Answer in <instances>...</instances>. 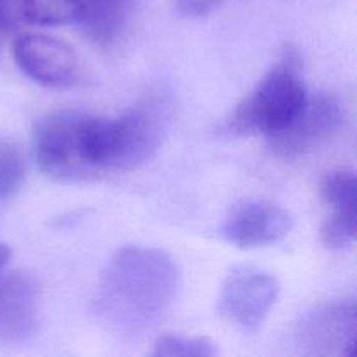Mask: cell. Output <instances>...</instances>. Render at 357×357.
I'll return each mask as SVG.
<instances>
[{
  "label": "cell",
  "instance_id": "cell-12",
  "mask_svg": "<svg viewBox=\"0 0 357 357\" xmlns=\"http://www.w3.org/2000/svg\"><path fill=\"white\" fill-rule=\"evenodd\" d=\"M319 192L331 215L357 216V180L352 169H335L324 174Z\"/></svg>",
  "mask_w": 357,
  "mask_h": 357
},
{
  "label": "cell",
  "instance_id": "cell-2",
  "mask_svg": "<svg viewBox=\"0 0 357 357\" xmlns=\"http://www.w3.org/2000/svg\"><path fill=\"white\" fill-rule=\"evenodd\" d=\"M35 157L42 173L66 183L112 174L110 119L77 110L47 115L35 131Z\"/></svg>",
  "mask_w": 357,
  "mask_h": 357
},
{
  "label": "cell",
  "instance_id": "cell-19",
  "mask_svg": "<svg viewBox=\"0 0 357 357\" xmlns=\"http://www.w3.org/2000/svg\"><path fill=\"white\" fill-rule=\"evenodd\" d=\"M10 258V250L7 248V244L0 243V268H3L7 265Z\"/></svg>",
  "mask_w": 357,
  "mask_h": 357
},
{
  "label": "cell",
  "instance_id": "cell-1",
  "mask_svg": "<svg viewBox=\"0 0 357 357\" xmlns=\"http://www.w3.org/2000/svg\"><path fill=\"white\" fill-rule=\"evenodd\" d=\"M178 286L180 271L169 253L157 248H122L101 274L94 309L108 330L136 337L167 312Z\"/></svg>",
  "mask_w": 357,
  "mask_h": 357
},
{
  "label": "cell",
  "instance_id": "cell-14",
  "mask_svg": "<svg viewBox=\"0 0 357 357\" xmlns=\"http://www.w3.org/2000/svg\"><path fill=\"white\" fill-rule=\"evenodd\" d=\"M215 354V345L208 338L181 335H164L155 342L152 351L155 357H211Z\"/></svg>",
  "mask_w": 357,
  "mask_h": 357
},
{
  "label": "cell",
  "instance_id": "cell-15",
  "mask_svg": "<svg viewBox=\"0 0 357 357\" xmlns=\"http://www.w3.org/2000/svg\"><path fill=\"white\" fill-rule=\"evenodd\" d=\"M75 0H26V23L63 24L75 21Z\"/></svg>",
  "mask_w": 357,
  "mask_h": 357
},
{
  "label": "cell",
  "instance_id": "cell-11",
  "mask_svg": "<svg viewBox=\"0 0 357 357\" xmlns=\"http://www.w3.org/2000/svg\"><path fill=\"white\" fill-rule=\"evenodd\" d=\"M75 23L98 44H114L131 26L139 0H75Z\"/></svg>",
  "mask_w": 357,
  "mask_h": 357
},
{
  "label": "cell",
  "instance_id": "cell-6",
  "mask_svg": "<svg viewBox=\"0 0 357 357\" xmlns=\"http://www.w3.org/2000/svg\"><path fill=\"white\" fill-rule=\"evenodd\" d=\"M14 59L24 75L52 89H68L82 80L79 56L66 42L47 35H21L13 47Z\"/></svg>",
  "mask_w": 357,
  "mask_h": 357
},
{
  "label": "cell",
  "instance_id": "cell-5",
  "mask_svg": "<svg viewBox=\"0 0 357 357\" xmlns=\"http://www.w3.org/2000/svg\"><path fill=\"white\" fill-rule=\"evenodd\" d=\"M345 110L333 94L307 96L291 122L275 135L268 136V143L275 155L282 159H298L319 149L344 124Z\"/></svg>",
  "mask_w": 357,
  "mask_h": 357
},
{
  "label": "cell",
  "instance_id": "cell-9",
  "mask_svg": "<svg viewBox=\"0 0 357 357\" xmlns=\"http://www.w3.org/2000/svg\"><path fill=\"white\" fill-rule=\"evenodd\" d=\"M38 284L23 271L0 268V344H23L37 330Z\"/></svg>",
  "mask_w": 357,
  "mask_h": 357
},
{
  "label": "cell",
  "instance_id": "cell-16",
  "mask_svg": "<svg viewBox=\"0 0 357 357\" xmlns=\"http://www.w3.org/2000/svg\"><path fill=\"white\" fill-rule=\"evenodd\" d=\"M357 216L330 215L321 225V241L333 251H344L356 243Z\"/></svg>",
  "mask_w": 357,
  "mask_h": 357
},
{
  "label": "cell",
  "instance_id": "cell-8",
  "mask_svg": "<svg viewBox=\"0 0 357 357\" xmlns=\"http://www.w3.org/2000/svg\"><path fill=\"white\" fill-rule=\"evenodd\" d=\"M357 337V307L354 302H333L307 314L296 330L303 354L321 357L351 356Z\"/></svg>",
  "mask_w": 357,
  "mask_h": 357
},
{
  "label": "cell",
  "instance_id": "cell-18",
  "mask_svg": "<svg viewBox=\"0 0 357 357\" xmlns=\"http://www.w3.org/2000/svg\"><path fill=\"white\" fill-rule=\"evenodd\" d=\"M220 0H173V6L181 16L185 17H201L211 13Z\"/></svg>",
  "mask_w": 357,
  "mask_h": 357
},
{
  "label": "cell",
  "instance_id": "cell-4",
  "mask_svg": "<svg viewBox=\"0 0 357 357\" xmlns=\"http://www.w3.org/2000/svg\"><path fill=\"white\" fill-rule=\"evenodd\" d=\"M169 121V105L160 94L139 100L117 119H110L112 174L126 173L152 159Z\"/></svg>",
  "mask_w": 357,
  "mask_h": 357
},
{
  "label": "cell",
  "instance_id": "cell-7",
  "mask_svg": "<svg viewBox=\"0 0 357 357\" xmlns=\"http://www.w3.org/2000/svg\"><path fill=\"white\" fill-rule=\"evenodd\" d=\"M279 295L275 278L267 272L241 268L232 272L220 291V314L244 331L260 330Z\"/></svg>",
  "mask_w": 357,
  "mask_h": 357
},
{
  "label": "cell",
  "instance_id": "cell-3",
  "mask_svg": "<svg viewBox=\"0 0 357 357\" xmlns=\"http://www.w3.org/2000/svg\"><path fill=\"white\" fill-rule=\"evenodd\" d=\"M302 59L293 49L268 70L253 93L237 105L227 122L234 135H275L289 124L307 100Z\"/></svg>",
  "mask_w": 357,
  "mask_h": 357
},
{
  "label": "cell",
  "instance_id": "cell-13",
  "mask_svg": "<svg viewBox=\"0 0 357 357\" xmlns=\"http://www.w3.org/2000/svg\"><path fill=\"white\" fill-rule=\"evenodd\" d=\"M24 181V160L21 150L10 139H0V201H9Z\"/></svg>",
  "mask_w": 357,
  "mask_h": 357
},
{
  "label": "cell",
  "instance_id": "cell-20",
  "mask_svg": "<svg viewBox=\"0 0 357 357\" xmlns=\"http://www.w3.org/2000/svg\"><path fill=\"white\" fill-rule=\"evenodd\" d=\"M7 28L0 26V52H2V45H3V35H6Z\"/></svg>",
  "mask_w": 357,
  "mask_h": 357
},
{
  "label": "cell",
  "instance_id": "cell-10",
  "mask_svg": "<svg viewBox=\"0 0 357 357\" xmlns=\"http://www.w3.org/2000/svg\"><path fill=\"white\" fill-rule=\"evenodd\" d=\"M291 230V218L278 204L251 201L237 206L227 218V239L241 250L268 246L284 239Z\"/></svg>",
  "mask_w": 357,
  "mask_h": 357
},
{
  "label": "cell",
  "instance_id": "cell-17",
  "mask_svg": "<svg viewBox=\"0 0 357 357\" xmlns=\"http://www.w3.org/2000/svg\"><path fill=\"white\" fill-rule=\"evenodd\" d=\"M26 23V0H0V26L14 28Z\"/></svg>",
  "mask_w": 357,
  "mask_h": 357
}]
</instances>
